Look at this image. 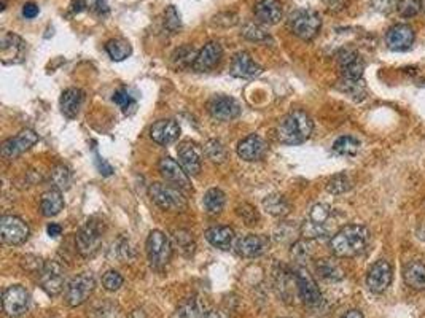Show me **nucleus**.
Returning a JSON list of instances; mask_svg holds the SVG:
<instances>
[{
  "label": "nucleus",
  "instance_id": "obj_1",
  "mask_svg": "<svg viewBox=\"0 0 425 318\" xmlns=\"http://www.w3.org/2000/svg\"><path fill=\"white\" fill-rule=\"evenodd\" d=\"M371 240L370 229L363 224H347L330 239V248L338 258H354L363 253Z\"/></svg>",
  "mask_w": 425,
  "mask_h": 318
},
{
  "label": "nucleus",
  "instance_id": "obj_2",
  "mask_svg": "<svg viewBox=\"0 0 425 318\" xmlns=\"http://www.w3.org/2000/svg\"><path fill=\"white\" fill-rule=\"evenodd\" d=\"M312 129H314V123H312L311 116L303 110H295L279 121L276 134H278L280 143L300 145L311 137Z\"/></svg>",
  "mask_w": 425,
  "mask_h": 318
},
{
  "label": "nucleus",
  "instance_id": "obj_3",
  "mask_svg": "<svg viewBox=\"0 0 425 318\" xmlns=\"http://www.w3.org/2000/svg\"><path fill=\"white\" fill-rule=\"evenodd\" d=\"M104 222L97 218H91L86 222L83 226L79 229V233L75 235V245L79 253L83 256V258H93L97 255L101 245H102V237H104Z\"/></svg>",
  "mask_w": 425,
  "mask_h": 318
},
{
  "label": "nucleus",
  "instance_id": "obj_4",
  "mask_svg": "<svg viewBox=\"0 0 425 318\" xmlns=\"http://www.w3.org/2000/svg\"><path fill=\"white\" fill-rule=\"evenodd\" d=\"M148 194L158 207L167 212H182L187 209V199L183 196V191L174 184L153 183L148 188Z\"/></svg>",
  "mask_w": 425,
  "mask_h": 318
},
{
  "label": "nucleus",
  "instance_id": "obj_5",
  "mask_svg": "<svg viewBox=\"0 0 425 318\" xmlns=\"http://www.w3.org/2000/svg\"><path fill=\"white\" fill-rule=\"evenodd\" d=\"M145 248L150 266L156 271L165 269L172 258L171 239L165 233H161V231H152L148 234Z\"/></svg>",
  "mask_w": 425,
  "mask_h": 318
},
{
  "label": "nucleus",
  "instance_id": "obj_6",
  "mask_svg": "<svg viewBox=\"0 0 425 318\" xmlns=\"http://www.w3.org/2000/svg\"><path fill=\"white\" fill-rule=\"evenodd\" d=\"M289 25L296 37L307 42V40H312L319 34L322 28V19L320 14L314 12V10L301 8L290 14Z\"/></svg>",
  "mask_w": 425,
  "mask_h": 318
},
{
  "label": "nucleus",
  "instance_id": "obj_7",
  "mask_svg": "<svg viewBox=\"0 0 425 318\" xmlns=\"http://www.w3.org/2000/svg\"><path fill=\"white\" fill-rule=\"evenodd\" d=\"M94 277L91 273H83L70 280L65 288V301L70 307H79L88 299L94 290Z\"/></svg>",
  "mask_w": 425,
  "mask_h": 318
},
{
  "label": "nucleus",
  "instance_id": "obj_8",
  "mask_svg": "<svg viewBox=\"0 0 425 318\" xmlns=\"http://www.w3.org/2000/svg\"><path fill=\"white\" fill-rule=\"evenodd\" d=\"M40 285L50 296H58L65 286V273L58 261H47L40 271Z\"/></svg>",
  "mask_w": 425,
  "mask_h": 318
},
{
  "label": "nucleus",
  "instance_id": "obj_9",
  "mask_svg": "<svg viewBox=\"0 0 425 318\" xmlns=\"http://www.w3.org/2000/svg\"><path fill=\"white\" fill-rule=\"evenodd\" d=\"M0 235L7 245H21L29 237V226L19 217L5 215L0 220Z\"/></svg>",
  "mask_w": 425,
  "mask_h": 318
},
{
  "label": "nucleus",
  "instance_id": "obj_10",
  "mask_svg": "<svg viewBox=\"0 0 425 318\" xmlns=\"http://www.w3.org/2000/svg\"><path fill=\"white\" fill-rule=\"evenodd\" d=\"M39 142V136L32 129H23L14 137L7 138L2 143V156L8 161H13L18 156H21L24 151H28L30 147H34Z\"/></svg>",
  "mask_w": 425,
  "mask_h": 318
},
{
  "label": "nucleus",
  "instance_id": "obj_11",
  "mask_svg": "<svg viewBox=\"0 0 425 318\" xmlns=\"http://www.w3.org/2000/svg\"><path fill=\"white\" fill-rule=\"evenodd\" d=\"M3 312L10 317H21L29 309V293L21 285L8 286L2 296Z\"/></svg>",
  "mask_w": 425,
  "mask_h": 318
},
{
  "label": "nucleus",
  "instance_id": "obj_12",
  "mask_svg": "<svg viewBox=\"0 0 425 318\" xmlns=\"http://www.w3.org/2000/svg\"><path fill=\"white\" fill-rule=\"evenodd\" d=\"M178 162L183 167V171L188 173V177H196L201 172L203 166V150L196 142L185 140L178 145Z\"/></svg>",
  "mask_w": 425,
  "mask_h": 318
},
{
  "label": "nucleus",
  "instance_id": "obj_13",
  "mask_svg": "<svg viewBox=\"0 0 425 318\" xmlns=\"http://www.w3.org/2000/svg\"><path fill=\"white\" fill-rule=\"evenodd\" d=\"M393 271L392 266L386 259H379L371 266L366 275V286L371 293L381 295L392 284Z\"/></svg>",
  "mask_w": 425,
  "mask_h": 318
},
{
  "label": "nucleus",
  "instance_id": "obj_14",
  "mask_svg": "<svg viewBox=\"0 0 425 318\" xmlns=\"http://www.w3.org/2000/svg\"><path fill=\"white\" fill-rule=\"evenodd\" d=\"M295 282L298 286L300 297L306 306L317 307L322 302V293L317 286L314 277L309 274V271L304 268H298L295 271Z\"/></svg>",
  "mask_w": 425,
  "mask_h": 318
},
{
  "label": "nucleus",
  "instance_id": "obj_15",
  "mask_svg": "<svg viewBox=\"0 0 425 318\" xmlns=\"http://www.w3.org/2000/svg\"><path fill=\"white\" fill-rule=\"evenodd\" d=\"M207 110L212 118L218 121H231L240 114V107L236 99L229 96H214L207 104Z\"/></svg>",
  "mask_w": 425,
  "mask_h": 318
},
{
  "label": "nucleus",
  "instance_id": "obj_16",
  "mask_svg": "<svg viewBox=\"0 0 425 318\" xmlns=\"http://www.w3.org/2000/svg\"><path fill=\"white\" fill-rule=\"evenodd\" d=\"M158 167H160L161 177L165 178L169 184H174V187L182 189V191H189V189H191L188 173L183 171L180 164L174 161L172 158H163L160 164H158Z\"/></svg>",
  "mask_w": 425,
  "mask_h": 318
},
{
  "label": "nucleus",
  "instance_id": "obj_17",
  "mask_svg": "<svg viewBox=\"0 0 425 318\" xmlns=\"http://www.w3.org/2000/svg\"><path fill=\"white\" fill-rule=\"evenodd\" d=\"M268 143L265 142L263 137H260L257 134H252L249 137H245L244 140L239 142L238 145V155L240 159H244V161L253 162V161H260V159H263L266 155H268Z\"/></svg>",
  "mask_w": 425,
  "mask_h": 318
},
{
  "label": "nucleus",
  "instance_id": "obj_18",
  "mask_svg": "<svg viewBox=\"0 0 425 318\" xmlns=\"http://www.w3.org/2000/svg\"><path fill=\"white\" fill-rule=\"evenodd\" d=\"M0 51H2V63L5 65L21 64L25 54V43L21 37H18V35L7 34L3 35L2 39Z\"/></svg>",
  "mask_w": 425,
  "mask_h": 318
},
{
  "label": "nucleus",
  "instance_id": "obj_19",
  "mask_svg": "<svg viewBox=\"0 0 425 318\" xmlns=\"http://www.w3.org/2000/svg\"><path fill=\"white\" fill-rule=\"evenodd\" d=\"M414 42V30L408 24H397L387 30L386 43L392 51H406Z\"/></svg>",
  "mask_w": 425,
  "mask_h": 318
},
{
  "label": "nucleus",
  "instance_id": "obj_20",
  "mask_svg": "<svg viewBox=\"0 0 425 318\" xmlns=\"http://www.w3.org/2000/svg\"><path fill=\"white\" fill-rule=\"evenodd\" d=\"M150 137L158 145H171L180 137V126L174 120H160L150 127Z\"/></svg>",
  "mask_w": 425,
  "mask_h": 318
},
{
  "label": "nucleus",
  "instance_id": "obj_21",
  "mask_svg": "<svg viewBox=\"0 0 425 318\" xmlns=\"http://www.w3.org/2000/svg\"><path fill=\"white\" fill-rule=\"evenodd\" d=\"M269 247V240L265 235L249 234L240 237L236 244V251L244 258H258Z\"/></svg>",
  "mask_w": 425,
  "mask_h": 318
},
{
  "label": "nucleus",
  "instance_id": "obj_22",
  "mask_svg": "<svg viewBox=\"0 0 425 318\" xmlns=\"http://www.w3.org/2000/svg\"><path fill=\"white\" fill-rule=\"evenodd\" d=\"M222 56H223V48L220 43L211 42V43L204 45V48L199 51L198 56H196V61H194L193 69L196 72L212 70L215 65L220 63Z\"/></svg>",
  "mask_w": 425,
  "mask_h": 318
},
{
  "label": "nucleus",
  "instance_id": "obj_23",
  "mask_svg": "<svg viewBox=\"0 0 425 318\" xmlns=\"http://www.w3.org/2000/svg\"><path fill=\"white\" fill-rule=\"evenodd\" d=\"M255 18L261 24H278L282 19V5L279 0H258L253 8Z\"/></svg>",
  "mask_w": 425,
  "mask_h": 318
},
{
  "label": "nucleus",
  "instance_id": "obj_24",
  "mask_svg": "<svg viewBox=\"0 0 425 318\" xmlns=\"http://www.w3.org/2000/svg\"><path fill=\"white\" fill-rule=\"evenodd\" d=\"M229 72H231V75L236 76V78H255V76H258L261 72H263V69L250 58V54L238 53L231 61V69H229Z\"/></svg>",
  "mask_w": 425,
  "mask_h": 318
},
{
  "label": "nucleus",
  "instance_id": "obj_25",
  "mask_svg": "<svg viewBox=\"0 0 425 318\" xmlns=\"http://www.w3.org/2000/svg\"><path fill=\"white\" fill-rule=\"evenodd\" d=\"M340 65H341V70H342V78L362 80L365 64H363L360 56H358L355 51H351V50L341 51Z\"/></svg>",
  "mask_w": 425,
  "mask_h": 318
},
{
  "label": "nucleus",
  "instance_id": "obj_26",
  "mask_svg": "<svg viewBox=\"0 0 425 318\" xmlns=\"http://www.w3.org/2000/svg\"><path fill=\"white\" fill-rule=\"evenodd\" d=\"M85 102V92L79 89V88H69L63 92V96H61L59 105H61V112H63V115L65 118H69V120H74L76 118V115L80 114L81 105H83Z\"/></svg>",
  "mask_w": 425,
  "mask_h": 318
},
{
  "label": "nucleus",
  "instance_id": "obj_27",
  "mask_svg": "<svg viewBox=\"0 0 425 318\" xmlns=\"http://www.w3.org/2000/svg\"><path fill=\"white\" fill-rule=\"evenodd\" d=\"M403 280L409 288L424 291L425 290V264L421 261H411L404 266Z\"/></svg>",
  "mask_w": 425,
  "mask_h": 318
},
{
  "label": "nucleus",
  "instance_id": "obj_28",
  "mask_svg": "<svg viewBox=\"0 0 425 318\" xmlns=\"http://www.w3.org/2000/svg\"><path fill=\"white\" fill-rule=\"evenodd\" d=\"M207 242L215 248L220 250H229L234 240V231L229 226H214L206 231Z\"/></svg>",
  "mask_w": 425,
  "mask_h": 318
},
{
  "label": "nucleus",
  "instance_id": "obj_29",
  "mask_svg": "<svg viewBox=\"0 0 425 318\" xmlns=\"http://www.w3.org/2000/svg\"><path fill=\"white\" fill-rule=\"evenodd\" d=\"M63 209H64V199L59 189L53 188L42 194V199H40V210H42L45 217H56Z\"/></svg>",
  "mask_w": 425,
  "mask_h": 318
},
{
  "label": "nucleus",
  "instance_id": "obj_30",
  "mask_svg": "<svg viewBox=\"0 0 425 318\" xmlns=\"http://www.w3.org/2000/svg\"><path fill=\"white\" fill-rule=\"evenodd\" d=\"M209 314H211V310H209L206 301L198 296L189 297L178 309V315L182 318H207Z\"/></svg>",
  "mask_w": 425,
  "mask_h": 318
},
{
  "label": "nucleus",
  "instance_id": "obj_31",
  "mask_svg": "<svg viewBox=\"0 0 425 318\" xmlns=\"http://www.w3.org/2000/svg\"><path fill=\"white\" fill-rule=\"evenodd\" d=\"M105 51H107V54L110 56L112 61L120 63V61H125L126 58H129L132 53V48H131L129 42L125 39H112L105 43Z\"/></svg>",
  "mask_w": 425,
  "mask_h": 318
},
{
  "label": "nucleus",
  "instance_id": "obj_32",
  "mask_svg": "<svg viewBox=\"0 0 425 318\" xmlns=\"http://www.w3.org/2000/svg\"><path fill=\"white\" fill-rule=\"evenodd\" d=\"M225 202H227V198H225V193L222 189L211 188L206 194H204V207H206L207 213L211 215L222 213V210L225 209Z\"/></svg>",
  "mask_w": 425,
  "mask_h": 318
},
{
  "label": "nucleus",
  "instance_id": "obj_33",
  "mask_svg": "<svg viewBox=\"0 0 425 318\" xmlns=\"http://www.w3.org/2000/svg\"><path fill=\"white\" fill-rule=\"evenodd\" d=\"M360 150V140L352 136H342L333 143V151L340 156H355Z\"/></svg>",
  "mask_w": 425,
  "mask_h": 318
},
{
  "label": "nucleus",
  "instance_id": "obj_34",
  "mask_svg": "<svg viewBox=\"0 0 425 318\" xmlns=\"http://www.w3.org/2000/svg\"><path fill=\"white\" fill-rule=\"evenodd\" d=\"M266 212L274 215V217H285L290 212V204L282 194H271L263 201Z\"/></svg>",
  "mask_w": 425,
  "mask_h": 318
},
{
  "label": "nucleus",
  "instance_id": "obj_35",
  "mask_svg": "<svg viewBox=\"0 0 425 318\" xmlns=\"http://www.w3.org/2000/svg\"><path fill=\"white\" fill-rule=\"evenodd\" d=\"M196 51L193 50V46H182V48H178L176 53L172 56L174 64H176L177 69H187L191 67L194 64V61H196Z\"/></svg>",
  "mask_w": 425,
  "mask_h": 318
},
{
  "label": "nucleus",
  "instance_id": "obj_36",
  "mask_svg": "<svg viewBox=\"0 0 425 318\" xmlns=\"http://www.w3.org/2000/svg\"><path fill=\"white\" fill-rule=\"evenodd\" d=\"M352 188V178L347 173H336L326 183V191L331 194H344Z\"/></svg>",
  "mask_w": 425,
  "mask_h": 318
},
{
  "label": "nucleus",
  "instance_id": "obj_37",
  "mask_svg": "<svg viewBox=\"0 0 425 318\" xmlns=\"http://www.w3.org/2000/svg\"><path fill=\"white\" fill-rule=\"evenodd\" d=\"M51 180L54 183V188L59 189V191H65V189L70 188L72 183V173L63 164L56 166L51 172Z\"/></svg>",
  "mask_w": 425,
  "mask_h": 318
},
{
  "label": "nucleus",
  "instance_id": "obj_38",
  "mask_svg": "<svg viewBox=\"0 0 425 318\" xmlns=\"http://www.w3.org/2000/svg\"><path fill=\"white\" fill-rule=\"evenodd\" d=\"M317 273L320 274V277L329 280H340L342 279V271L340 269V266L336 263H333L330 259H322L317 264Z\"/></svg>",
  "mask_w": 425,
  "mask_h": 318
},
{
  "label": "nucleus",
  "instance_id": "obj_39",
  "mask_svg": "<svg viewBox=\"0 0 425 318\" xmlns=\"http://www.w3.org/2000/svg\"><path fill=\"white\" fill-rule=\"evenodd\" d=\"M204 153H206V156L211 159L212 162H223L225 159H227V151H225V147L222 145V142L220 140H209L206 143V147H204Z\"/></svg>",
  "mask_w": 425,
  "mask_h": 318
},
{
  "label": "nucleus",
  "instance_id": "obj_40",
  "mask_svg": "<svg viewBox=\"0 0 425 318\" xmlns=\"http://www.w3.org/2000/svg\"><path fill=\"white\" fill-rule=\"evenodd\" d=\"M342 91L355 100H362L365 97V85L362 80H346L342 78Z\"/></svg>",
  "mask_w": 425,
  "mask_h": 318
},
{
  "label": "nucleus",
  "instance_id": "obj_41",
  "mask_svg": "<svg viewBox=\"0 0 425 318\" xmlns=\"http://www.w3.org/2000/svg\"><path fill=\"white\" fill-rule=\"evenodd\" d=\"M174 240H176L177 247L180 248L182 253L191 255L194 251V240L188 231H176V233H174Z\"/></svg>",
  "mask_w": 425,
  "mask_h": 318
},
{
  "label": "nucleus",
  "instance_id": "obj_42",
  "mask_svg": "<svg viewBox=\"0 0 425 318\" xmlns=\"http://www.w3.org/2000/svg\"><path fill=\"white\" fill-rule=\"evenodd\" d=\"M422 2L421 0H398L397 10L403 18H413L421 12Z\"/></svg>",
  "mask_w": 425,
  "mask_h": 318
},
{
  "label": "nucleus",
  "instance_id": "obj_43",
  "mask_svg": "<svg viewBox=\"0 0 425 318\" xmlns=\"http://www.w3.org/2000/svg\"><path fill=\"white\" fill-rule=\"evenodd\" d=\"M242 35L245 39L252 40V42H263V40L269 39V34L266 32L260 24H255V23L245 24L242 29Z\"/></svg>",
  "mask_w": 425,
  "mask_h": 318
},
{
  "label": "nucleus",
  "instance_id": "obj_44",
  "mask_svg": "<svg viewBox=\"0 0 425 318\" xmlns=\"http://www.w3.org/2000/svg\"><path fill=\"white\" fill-rule=\"evenodd\" d=\"M331 215V209L326 204H317L314 207L311 209L309 212V222L315 223V224H326Z\"/></svg>",
  "mask_w": 425,
  "mask_h": 318
},
{
  "label": "nucleus",
  "instance_id": "obj_45",
  "mask_svg": "<svg viewBox=\"0 0 425 318\" xmlns=\"http://www.w3.org/2000/svg\"><path fill=\"white\" fill-rule=\"evenodd\" d=\"M123 282H125V279H123L121 274L116 273V271H107L104 277H102V285H104L107 291L120 290L123 286Z\"/></svg>",
  "mask_w": 425,
  "mask_h": 318
},
{
  "label": "nucleus",
  "instance_id": "obj_46",
  "mask_svg": "<svg viewBox=\"0 0 425 318\" xmlns=\"http://www.w3.org/2000/svg\"><path fill=\"white\" fill-rule=\"evenodd\" d=\"M165 24L166 28L171 30V32H177L178 29L182 28V21H180V14L176 10L174 5H169L166 13H165Z\"/></svg>",
  "mask_w": 425,
  "mask_h": 318
},
{
  "label": "nucleus",
  "instance_id": "obj_47",
  "mask_svg": "<svg viewBox=\"0 0 425 318\" xmlns=\"http://www.w3.org/2000/svg\"><path fill=\"white\" fill-rule=\"evenodd\" d=\"M114 102L120 107L123 112H127V109H131V107L136 105L134 97H132L129 92H127V89H125V88H120L118 91H115Z\"/></svg>",
  "mask_w": 425,
  "mask_h": 318
},
{
  "label": "nucleus",
  "instance_id": "obj_48",
  "mask_svg": "<svg viewBox=\"0 0 425 318\" xmlns=\"http://www.w3.org/2000/svg\"><path fill=\"white\" fill-rule=\"evenodd\" d=\"M238 213L240 215V217H242V220L249 224V226H252V224H257V222H258V213H257V210L252 207V205L242 204L238 209Z\"/></svg>",
  "mask_w": 425,
  "mask_h": 318
},
{
  "label": "nucleus",
  "instance_id": "obj_49",
  "mask_svg": "<svg viewBox=\"0 0 425 318\" xmlns=\"http://www.w3.org/2000/svg\"><path fill=\"white\" fill-rule=\"evenodd\" d=\"M311 245L309 242H304V240H300V242H296L293 245V248H291V256L296 258L298 261H304L307 258H311Z\"/></svg>",
  "mask_w": 425,
  "mask_h": 318
},
{
  "label": "nucleus",
  "instance_id": "obj_50",
  "mask_svg": "<svg viewBox=\"0 0 425 318\" xmlns=\"http://www.w3.org/2000/svg\"><path fill=\"white\" fill-rule=\"evenodd\" d=\"M39 13H40V8H39V5H37V3H34V2L24 3V7H23V17H24V18L34 19L35 17H37Z\"/></svg>",
  "mask_w": 425,
  "mask_h": 318
},
{
  "label": "nucleus",
  "instance_id": "obj_51",
  "mask_svg": "<svg viewBox=\"0 0 425 318\" xmlns=\"http://www.w3.org/2000/svg\"><path fill=\"white\" fill-rule=\"evenodd\" d=\"M376 8L384 13H388L393 7H397V0H375Z\"/></svg>",
  "mask_w": 425,
  "mask_h": 318
},
{
  "label": "nucleus",
  "instance_id": "obj_52",
  "mask_svg": "<svg viewBox=\"0 0 425 318\" xmlns=\"http://www.w3.org/2000/svg\"><path fill=\"white\" fill-rule=\"evenodd\" d=\"M47 233H48L50 237H59V235L63 234V228H61V224H58V223H51V224H48Z\"/></svg>",
  "mask_w": 425,
  "mask_h": 318
},
{
  "label": "nucleus",
  "instance_id": "obj_53",
  "mask_svg": "<svg viewBox=\"0 0 425 318\" xmlns=\"http://www.w3.org/2000/svg\"><path fill=\"white\" fill-rule=\"evenodd\" d=\"M341 318H365V317H363V314H362L360 310L352 309V310H349V312H346V314L342 315Z\"/></svg>",
  "mask_w": 425,
  "mask_h": 318
},
{
  "label": "nucleus",
  "instance_id": "obj_54",
  "mask_svg": "<svg viewBox=\"0 0 425 318\" xmlns=\"http://www.w3.org/2000/svg\"><path fill=\"white\" fill-rule=\"evenodd\" d=\"M127 318H147V315H145V312H143L142 309H136V310L131 312V315L127 317Z\"/></svg>",
  "mask_w": 425,
  "mask_h": 318
},
{
  "label": "nucleus",
  "instance_id": "obj_55",
  "mask_svg": "<svg viewBox=\"0 0 425 318\" xmlns=\"http://www.w3.org/2000/svg\"><path fill=\"white\" fill-rule=\"evenodd\" d=\"M207 318H228V317L220 310H211V314H209Z\"/></svg>",
  "mask_w": 425,
  "mask_h": 318
},
{
  "label": "nucleus",
  "instance_id": "obj_56",
  "mask_svg": "<svg viewBox=\"0 0 425 318\" xmlns=\"http://www.w3.org/2000/svg\"><path fill=\"white\" fill-rule=\"evenodd\" d=\"M422 7H424V10H425V0H424V3H422Z\"/></svg>",
  "mask_w": 425,
  "mask_h": 318
}]
</instances>
